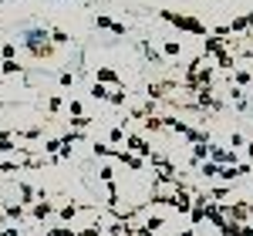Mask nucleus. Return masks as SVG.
<instances>
[{"instance_id":"1a4fd4ad","label":"nucleus","mask_w":253,"mask_h":236,"mask_svg":"<svg viewBox=\"0 0 253 236\" xmlns=\"http://www.w3.org/2000/svg\"><path fill=\"white\" fill-rule=\"evenodd\" d=\"M182 236H193V233H189V230H186V233H182Z\"/></svg>"},{"instance_id":"6e6552de","label":"nucleus","mask_w":253,"mask_h":236,"mask_svg":"<svg viewBox=\"0 0 253 236\" xmlns=\"http://www.w3.org/2000/svg\"><path fill=\"white\" fill-rule=\"evenodd\" d=\"M203 216H206V209H203V206H196V209H193V223H203Z\"/></svg>"},{"instance_id":"7ed1b4c3","label":"nucleus","mask_w":253,"mask_h":236,"mask_svg":"<svg viewBox=\"0 0 253 236\" xmlns=\"http://www.w3.org/2000/svg\"><path fill=\"white\" fill-rule=\"evenodd\" d=\"M128 145L135 149L138 156H145V152H149V145H145V142H142V138H138V135H132V138H128Z\"/></svg>"},{"instance_id":"423d86ee","label":"nucleus","mask_w":253,"mask_h":236,"mask_svg":"<svg viewBox=\"0 0 253 236\" xmlns=\"http://www.w3.org/2000/svg\"><path fill=\"white\" fill-rule=\"evenodd\" d=\"M98 81H115V71H108V68H105V71H98Z\"/></svg>"},{"instance_id":"0eeeda50","label":"nucleus","mask_w":253,"mask_h":236,"mask_svg":"<svg viewBox=\"0 0 253 236\" xmlns=\"http://www.w3.org/2000/svg\"><path fill=\"white\" fill-rule=\"evenodd\" d=\"M159 226H162V219H159V216H152L149 223H145V230H149V233H152V230H159Z\"/></svg>"},{"instance_id":"39448f33","label":"nucleus","mask_w":253,"mask_h":236,"mask_svg":"<svg viewBox=\"0 0 253 236\" xmlns=\"http://www.w3.org/2000/svg\"><path fill=\"white\" fill-rule=\"evenodd\" d=\"M223 236H240V226H236V223H226V226H223Z\"/></svg>"},{"instance_id":"f257e3e1","label":"nucleus","mask_w":253,"mask_h":236,"mask_svg":"<svg viewBox=\"0 0 253 236\" xmlns=\"http://www.w3.org/2000/svg\"><path fill=\"white\" fill-rule=\"evenodd\" d=\"M162 17L172 20V24H179V27H186V31H193V34H203V24H199V20H193V17H179V14H169V10H166Z\"/></svg>"},{"instance_id":"20e7f679","label":"nucleus","mask_w":253,"mask_h":236,"mask_svg":"<svg viewBox=\"0 0 253 236\" xmlns=\"http://www.w3.org/2000/svg\"><path fill=\"white\" fill-rule=\"evenodd\" d=\"M206 54H219V38H210V40H206Z\"/></svg>"},{"instance_id":"f03ea898","label":"nucleus","mask_w":253,"mask_h":236,"mask_svg":"<svg viewBox=\"0 0 253 236\" xmlns=\"http://www.w3.org/2000/svg\"><path fill=\"white\" fill-rule=\"evenodd\" d=\"M166 202H172L175 209H189V206H193V199L186 196V193H182V189H179V193H175L172 199H166Z\"/></svg>"}]
</instances>
